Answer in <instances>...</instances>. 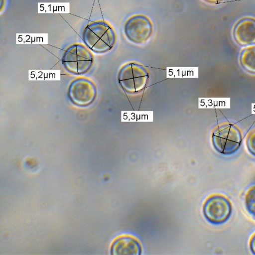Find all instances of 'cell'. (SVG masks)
Listing matches in <instances>:
<instances>
[{"mask_svg":"<svg viewBox=\"0 0 255 255\" xmlns=\"http://www.w3.org/2000/svg\"><path fill=\"white\" fill-rule=\"evenodd\" d=\"M116 39V33L113 27L103 20L89 23L85 28L83 33L85 45L97 53H103L111 49Z\"/></svg>","mask_w":255,"mask_h":255,"instance_id":"cell-1","label":"cell"},{"mask_svg":"<svg viewBox=\"0 0 255 255\" xmlns=\"http://www.w3.org/2000/svg\"><path fill=\"white\" fill-rule=\"evenodd\" d=\"M243 139L241 129L235 124L224 122L213 130L212 142L214 148L220 153L230 155L240 148Z\"/></svg>","mask_w":255,"mask_h":255,"instance_id":"cell-2","label":"cell"},{"mask_svg":"<svg viewBox=\"0 0 255 255\" xmlns=\"http://www.w3.org/2000/svg\"><path fill=\"white\" fill-rule=\"evenodd\" d=\"M62 61L69 72L76 75L83 74L87 72L92 67L93 55L83 45L75 44L67 49Z\"/></svg>","mask_w":255,"mask_h":255,"instance_id":"cell-3","label":"cell"},{"mask_svg":"<svg viewBox=\"0 0 255 255\" xmlns=\"http://www.w3.org/2000/svg\"><path fill=\"white\" fill-rule=\"evenodd\" d=\"M232 206L229 198L222 194H214L205 200L203 212L206 220L214 225L222 224L230 217Z\"/></svg>","mask_w":255,"mask_h":255,"instance_id":"cell-4","label":"cell"},{"mask_svg":"<svg viewBox=\"0 0 255 255\" xmlns=\"http://www.w3.org/2000/svg\"><path fill=\"white\" fill-rule=\"evenodd\" d=\"M153 31V24L150 19L142 14L132 15L124 25L126 36L129 41L136 44L146 42L152 35Z\"/></svg>","mask_w":255,"mask_h":255,"instance_id":"cell-5","label":"cell"},{"mask_svg":"<svg viewBox=\"0 0 255 255\" xmlns=\"http://www.w3.org/2000/svg\"><path fill=\"white\" fill-rule=\"evenodd\" d=\"M97 88L91 80L80 77L73 80L70 83L68 96L72 103L79 107H86L95 100Z\"/></svg>","mask_w":255,"mask_h":255,"instance_id":"cell-6","label":"cell"},{"mask_svg":"<svg viewBox=\"0 0 255 255\" xmlns=\"http://www.w3.org/2000/svg\"><path fill=\"white\" fill-rule=\"evenodd\" d=\"M147 79L145 71L141 67L130 65L121 70L119 81L129 91H137L144 86Z\"/></svg>","mask_w":255,"mask_h":255,"instance_id":"cell-7","label":"cell"},{"mask_svg":"<svg viewBox=\"0 0 255 255\" xmlns=\"http://www.w3.org/2000/svg\"><path fill=\"white\" fill-rule=\"evenodd\" d=\"M236 41L241 46L255 44V19L245 18L236 25L234 32Z\"/></svg>","mask_w":255,"mask_h":255,"instance_id":"cell-8","label":"cell"},{"mask_svg":"<svg viewBox=\"0 0 255 255\" xmlns=\"http://www.w3.org/2000/svg\"><path fill=\"white\" fill-rule=\"evenodd\" d=\"M111 252L114 255H139L141 247L139 242L133 237L122 236L114 241Z\"/></svg>","mask_w":255,"mask_h":255,"instance_id":"cell-9","label":"cell"},{"mask_svg":"<svg viewBox=\"0 0 255 255\" xmlns=\"http://www.w3.org/2000/svg\"><path fill=\"white\" fill-rule=\"evenodd\" d=\"M239 62L246 71L255 74V45L248 46L242 50Z\"/></svg>","mask_w":255,"mask_h":255,"instance_id":"cell-10","label":"cell"},{"mask_svg":"<svg viewBox=\"0 0 255 255\" xmlns=\"http://www.w3.org/2000/svg\"><path fill=\"white\" fill-rule=\"evenodd\" d=\"M245 204L248 212L255 219V184L250 187L246 192Z\"/></svg>","mask_w":255,"mask_h":255,"instance_id":"cell-11","label":"cell"},{"mask_svg":"<svg viewBox=\"0 0 255 255\" xmlns=\"http://www.w3.org/2000/svg\"><path fill=\"white\" fill-rule=\"evenodd\" d=\"M246 143L248 151L255 156V128L248 133Z\"/></svg>","mask_w":255,"mask_h":255,"instance_id":"cell-12","label":"cell"},{"mask_svg":"<svg viewBox=\"0 0 255 255\" xmlns=\"http://www.w3.org/2000/svg\"><path fill=\"white\" fill-rule=\"evenodd\" d=\"M249 247L253 254L255 255V232L252 235L249 240Z\"/></svg>","mask_w":255,"mask_h":255,"instance_id":"cell-13","label":"cell"},{"mask_svg":"<svg viewBox=\"0 0 255 255\" xmlns=\"http://www.w3.org/2000/svg\"><path fill=\"white\" fill-rule=\"evenodd\" d=\"M208 2L211 3H217L219 2L221 0H204Z\"/></svg>","mask_w":255,"mask_h":255,"instance_id":"cell-14","label":"cell"}]
</instances>
